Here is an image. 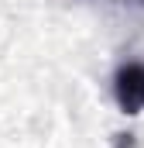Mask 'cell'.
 I'll return each mask as SVG.
<instances>
[{
    "mask_svg": "<svg viewBox=\"0 0 144 148\" xmlns=\"http://www.w3.org/2000/svg\"><path fill=\"white\" fill-rule=\"evenodd\" d=\"M113 100L124 114H141L144 110V62H124L113 73Z\"/></svg>",
    "mask_w": 144,
    "mask_h": 148,
    "instance_id": "obj_1",
    "label": "cell"
}]
</instances>
